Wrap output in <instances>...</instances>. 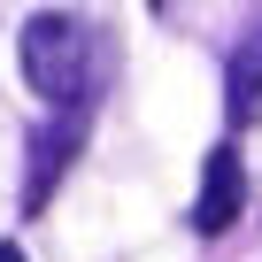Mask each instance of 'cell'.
I'll return each mask as SVG.
<instances>
[{
    "label": "cell",
    "instance_id": "2",
    "mask_svg": "<svg viewBox=\"0 0 262 262\" xmlns=\"http://www.w3.org/2000/svg\"><path fill=\"white\" fill-rule=\"evenodd\" d=\"M239 208H247V170H239V147L224 139V147H208L201 201H193V231H201V239H216V231H231V224H239Z\"/></svg>",
    "mask_w": 262,
    "mask_h": 262
},
{
    "label": "cell",
    "instance_id": "4",
    "mask_svg": "<svg viewBox=\"0 0 262 262\" xmlns=\"http://www.w3.org/2000/svg\"><path fill=\"white\" fill-rule=\"evenodd\" d=\"M224 108H231V123H254V116H262V39L231 54V70H224Z\"/></svg>",
    "mask_w": 262,
    "mask_h": 262
},
{
    "label": "cell",
    "instance_id": "3",
    "mask_svg": "<svg viewBox=\"0 0 262 262\" xmlns=\"http://www.w3.org/2000/svg\"><path fill=\"white\" fill-rule=\"evenodd\" d=\"M77 162V116L70 123H47V131H31V170H24V216H47V201H54V178Z\"/></svg>",
    "mask_w": 262,
    "mask_h": 262
},
{
    "label": "cell",
    "instance_id": "1",
    "mask_svg": "<svg viewBox=\"0 0 262 262\" xmlns=\"http://www.w3.org/2000/svg\"><path fill=\"white\" fill-rule=\"evenodd\" d=\"M16 54H24V77H31V93H39L47 108H77V100H85V85H93V31H85L77 16L39 8V16L24 24Z\"/></svg>",
    "mask_w": 262,
    "mask_h": 262
},
{
    "label": "cell",
    "instance_id": "5",
    "mask_svg": "<svg viewBox=\"0 0 262 262\" xmlns=\"http://www.w3.org/2000/svg\"><path fill=\"white\" fill-rule=\"evenodd\" d=\"M0 262H24V247H0Z\"/></svg>",
    "mask_w": 262,
    "mask_h": 262
}]
</instances>
